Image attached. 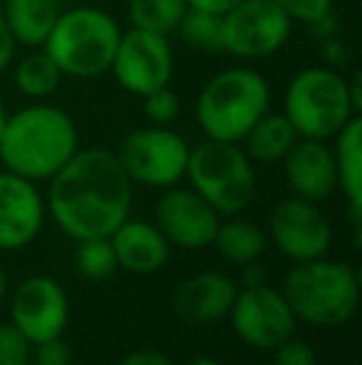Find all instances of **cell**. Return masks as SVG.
<instances>
[{
	"instance_id": "obj_5",
	"label": "cell",
	"mask_w": 362,
	"mask_h": 365,
	"mask_svg": "<svg viewBox=\"0 0 362 365\" xmlns=\"http://www.w3.org/2000/svg\"><path fill=\"white\" fill-rule=\"evenodd\" d=\"M122 28L100 8H68L58 15L43 50L65 77H100L110 73Z\"/></svg>"
},
{
	"instance_id": "obj_39",
	"label": "cell",
	"mask_w": 362,
	"mask_h": 365,
	"mask_svg": "<svg viewBox=\"0 0 362 365\" xmlns=\"http://www.w3.org/2000/svg\"><path fill=\"white\" fill-rule=\"evenodd\" d=\"M0 365H30V361H25V363H0Z\"/></svg>"
},
{
	"instance_id": "obj_30",
	"label": "cell",
	"mask_w": 362,
	"mask_h": 365,
	"mask_svg": "<svg viewBox=\"0 0 362 365\" xmlns=\"http://www.w3.org/2000/svg\"><path fill=\"white\" fill-rule=\"evenodd\" d=\"M273 365H318V358L310 343L288 338L273 351Z\"/></svg>"
},
{
	"instance_id": "obj_19",
	"label": "cell",
	"mask_w": 362,
	"mask_h": 365,
	"mask_svg": "<svg viewBox=\"0 0 362 365\" xmlns=\"http://www.w3.org/2000/svg\"><path fill=\"white\" fill-rule=\"evenodd\" d=\"M335 174L338 189L348 202L350 224H353L355 244H360L362 234V120L353 117L338 135L333 137Z\"/></svg>"
},
{
	"instance_id": "obj_33",
	"label": "cell",
	"mask_w": 362,
	"mask_h": 365,
	"mask_svg": "<svg viewBox=\"0 0 362 365\" xmlns=\"http://www.w3.org/2000/svg\"><path fill=\"white\" fill-rule=\"evenodd\" d=\"M119 365H174V363L159 351H134L122 358Z\"/></svg>"
},
{
	"instance_id": "obj_18",
	"label": "cell",
	"mask_w": 362,
	"mask_h": 365,
	"mask_svg": "<svg viewBox=\"0 0 362 365\" xmlns=\"http://www.w3.org/2000/svg\"><path fill=\"white\" fill-rule=\"evenodd\" d=\"M238 286L231 276L218 271H203L186 279L176 291L174 308L188 323H213L228 318Z\"/></svg>"
},
{
	"instance_id": "obj_25",
	"label": "cell",
	"mask_w": 362,
	"mask_h": 365,
	"mask_svg": "<svg viewBox=\"0 0 362 365\" xmlns=\"http://www.w3.org/2000/svg\"><path fill=\"white\" fill-rule=\"evenodd\" d=\"M181 43L198 53H223V15L188 8L179 28Z\"/></svg>"
},
{
	"instance_id": "obj_12",
	"label": "cell",
	"mask_w": 362,
	"mask_h": 365,
	"mask_svg": "<svg viewBox=\"0 0 362 365\" xmlns=\"http://www.w3.org/2000/svg\"><path fill=\"white\" fill-rule=\"evenodd\" d=\"M70 321V301L63 286L50 276H30L10 301V323L30 346L63 338Z\"/></svg>"
},
{
	"instance_id": "obj_26",
	"label": "cell",
	"mask_w": 362,
	"mask_h": 365,
	"mask_svg": "<svg viewBox=\"0 0 362 365\" xmlns=\"http://www.w3.org/2000/svg\"><path fill=\"white\" fill-rule=\"evenodd\" d=\"M78 244L80 246L78 254H75V264H78V271L85 279L105 281L119 269L110 239H82Z\"/></svg>"
},
{
	"instance_id": "obj_1",
	"label": "cell",
	"mask_w": 362,
	"mask_h": 365,
	"mask_svg": "<svg viewBox=\"0 0 362 365\" xmlns=\"http://www.w3.org/2000/svg\"><path fill=\"white\" fill-rule=\"evenodd\" d=\"M45 212L75 241L110 239L132 212V179L117 152L78 149L50 179Z\"/></svg>"
},
{
	"instance_id": "obj_8",
	"label": "cell",
	"mask_w": 362,
	"mask_h": 365,
	"mask_svg": "<svg viewBox=\"0 0 362 365\" xmlns=\"http://www.w3.org/2000/svg\"><path fill=\"white\" fill-rule=\"evenodd\" d=\"M188 142L169 127H142L124 137L117 159L132 184L169 189L183 179L188 162Z\"/></svg>"
},
{
	"instance_id": "obj_4",
	"label": "cell",
	"mask_w": 362,
	"mask_h": 365,
	"mask_svg": "<svg viewBox=\"0 0 362 365\" xmlns=\"http://www.w3.org/2000/svg\"><path fill=\"white\" fill-rule=\"evenodd\" d=\"M271 110L268 80L253 68H226L203 85L196 100V122L206 140L238 142Z\"/></svg>"
},
{
	"instance_id": "obj_38",
	"label": "cell",
	"mask_w": 362,
	"mask_h": 365,
	"mask_svg": "<svg viewBox=\"0 0 362 365\" xmlns=\"http://www.w3.org/2000/svg\"><path fill=\"white\" fill-rule=\"evenodd\" d=\"M8 115H10V112L5 110L3 100H0V135H3V127H5V120H8Z\"/></svg>"
},
{
	"instance_id": "obj_11",
	"label": "cell",
	"mask_w": 362,
	"mask_h": 365,
	"mask_svg": "<svg viewBox=\"0 0 362 365\" xmlns=\"http://www.w3.org/2000/svg\"><path fill=\"white\" fill-rule=\"evenodd\" d=\"M228 318L236 336L258 351H275L280 343L293 338L298 326L285 296L268 284L243 286L233 298Z\"/></svg>"
},
{
	"instance_id": "obj_16",
	"label": "cell",
	"mask_w": 362,
	"mask_h": 365,
	"mask_svg": "<svg viewBox=\"0 0 362 365\" xmlns=\"http://www.w3.org/2000/svg\"><path fill=\"white\" fill-rule=\"evenodd\" d=\"M285 179L295 197L308 202H325L338 192V174H335L333 147L320 140L300 137L283 159Z\"/></svg>"
},
{
	"instance_id": "obj_20",
	"label": "cell",
	"mask_w": 362,
	"mask_h": 365,
	"mask_svg": "<svg viewBox=\"0 0 362 365\" xmlns=\"http://www.w3.org/2000/svg\"><path fill=\"white\" fill-rule=\"evenodd\" d=\"M3 18L15 43L25 48H43L58 15L63 13L60 0H5Z\"/></svg>"
},
{
	"instance_id": "obj_34",
	"label": "cell",
	"mask_w": 362,
	"mask_h": 365,
	"mask_svg": "<svg viewBox=\"0 0 362 365\" xmlns=\"http://www.w3.org/2000/svg\"><path fill=\"white\" fill-rule=\"evenodd\" d=\"M188 8L196 10H206V13H216V15H226L231 8H236L243 0H186Z\"/></svg>"
},
{
	"instance_id": "obj_28",
	"label": "cell",
	"mask_w": 362,
	"mask_h": 365,
	"mask_svg": "<svg viewBox=\"0 0 362 365\" xmlns=\"http://www.w3.org/2000/svg\"><path fill=\"white\" fill-rule=\"evenodd\" d=\"M142 100H144V115H147V120H149L151 125L169 127L181 112L179 95H176L169 85L149 92V95H144Z\"/></svg>"
},
{
	"instance_id": "obj_36",
	"label": "cell",
	"mask_w": 362,
	"mask_h": 365,
	"mask_svg": "<svg viewBox=\"0 0 362 365\" xmlns=\"http://www.w3.org/2000/svg\"><path fill=\"white\" fill-rule=\"evenodd\" d=\"M183 365H221L216 361V358H208V356H196V358H191V361H186Z\"/></svg>"
},
{
	"instance_id": "obj_10",
	"label": "cell",
	"mask_w": 362,
	"mask_h": 365,
	"mask_svg": "<svg viewBox=\"0 0 362 365\" xmlns=\"http://www.w3.org/2000/svg\"><path fill=\"white\" fill-rule=\"evenodd\" d=\"M110 73L122 90L137 97L166 87L174 75V50L169 38L129 28L117 43Z\"/></svg>"
},
{
	"instance_id": "obj_3",
	"label": "cell",
	"mask_w": 362,
	"mask_h": 365,
	"mask_svg": "<svg viewBox=\"0 0 362 365\" xmlns=\"http://www.w3.org/2000/svg\"><path fill=\"white\" fill-rule=\"evenodd\" d=\"M280 293L295 321L315 328H338L358 313L360 279L350 264L320 256L295 264L285 276Z\"/></svg>"
},
{
	"instance_id": "obj_35",
	"label": "cell",
	"mask_w": 362,
	"mask_h": 365,
	"mask_svg": "<svg viewBox=\"0 0 362 365\" xmlns=\"http://www.w3.org/2000/svg\"><path fill=\"white\" fill-rule=\"evenodd\" d=\"M243 269H246V276H243V286H261V284H266V269H263V266H258V261H256V264L243 266Z\"/></svg>"
},
{
	"instance_id": "obj_13",
	"label": "cell",
	"mask_w": 362,
	"mask_h": 365,
	"mask_svg": "<svg viewBox=\"0 0 362 365\" xmlns=\"http://www.w3.org/2000/svg\"><path fill=\"white\" fill-rule=\"evenodd\" d=\"M268 231L280 254L295 264L328 256L330 244H333V226L328 217L320 212L315 202L300 197L283 199L280 204H275Z\"/></svg>"
},
{
	"instance_id": "obj_27",
	"label": "cell",
	"mask_w": 362,
	"mask_h": 365,
	"mask_svg": "<svg viewBox=\"0 0 362 365\" xmlns=\"http://www.w3.org/2000/svg\"><path fill=\"white\" fill-rule=\"evenodd\" d=\"M293 23L305 25H323L330 23L335 0H273Z\"/></svg>"
},
{
	"instance_id": "obj_37",
	"label": "cell",
	"mask_w": 362,
	"mask_h": 365,
	"mask_svg": "<svg viewBox=\"0 0 362 365\" xmlns=\"http://www.w3.org/2000/svg\"><path fill=\"white\" fill-rule=\"evenodd\" d=\"M5 291H8V279H5V271L0 266V301L5 298Z\"/></svg>"
},
{
	"instance_id": "obj_22",
	"label": "cell",
	"mask_w": 362,
	"mask_h": 365,
	"mask_svg": "<svg viewBox=\"0 0 362 365\" xmlns=\"http://www.w3.org/2000/svg\"><path fill=\"white\" fill-rule=\"evenodd\" d=\"M266 231L256 224V221H248L236 217H228L226 221H221L213 236V244L216 251L223 256L226 261L236 266H248L256 264L258 259L266 251Z\"/></svg>"
},
{
	"instance_id": "obj_9",
	"label": "cell",
	"mask_w": 362,
	"mask_h": 365,
	"mask_svg": "<svg viewBox=\"0 0 362 365\" xmlns=\"http://www.w3.org/2000/svg\"><path fill=\"white\" fill-rule=\"evenodd\" d=\"M293 33V20L273 0H243L223 15V53L261 60L278 53Z\"/></svg>"
},
{
	"instance_id": "obj_15",
	"label": "cell",
	"mask_w": 362,
	"mask_h": 365,
	"mask_svg": "<svg viewBox=\"0 0 362 365\" xmlns=\"http://www.w3.org/2000/svg\"><path fill=\"white\" fill-rule=\"evenodd\" d=\"M45 221V199L38 184L0 172V249L18 251L38 239Z\"/></svg>"
},
{
	"instance_id": "obj_14",
	"label": "cell",
	"mask_w": 362,
	"mask_h": 365,
	"mask_svg": "<svg viewBox=\"0 0 362 365\" xmlns=\"http://www.w3.org/2000/svg\"><path fill=\"white\" fill-rule=\"evenodd\" d=\"M156 226L171 246L198 251L213 244L221 214L191 187H169L156 202Z\"/></svg>"
},
{
	"instance_id": "obj_7",
	"label": "cell",
	"mask_w": 362,
	"mask_h": 365,
	"mask_svg": "<svg viewBox=\"0 0 362 365\" xmlns=\"http://www.w3.org/2000/svg\"><path fill=\"white\" fill-rule=\"evenodd\" d=\"M183 177L221 217L241 214L256 194L253 162L238 142L206 140L191 147Z\"/></svg>"
},
{
	"instance_id": "obj_21",
	"label": "cell",
	"mask_w": 362,
	"mask_h": 365,
	"mask_svg": "<svg viewBox=\"0 0 362 365\" xmlns=\"http://www.w3.org/2000/svg\"><path fill=\"white\" fill-rule=\"evenodd\" d=\"M298 132L288 122L283 112L268 110L241 140L243 152L248 154L251 162L261 164H278L285 159V154L298 142Z\"/></svg>"
},
{
	"instance_id": "obj_17",
	"label": "cell",
	"mask_w": 362,
	"mask_h": 365,
	"mask_svg": "<svg viewBox=\"0 0 362 365\" xmlns=\"http://www.w3.org/2000/svg\"><path fill=\"white\" fill-rule=\"evenodd\" d=\"M117 264L134 276H151L169 261L171 244L164 239L156 224L127 219L110 236Z\"/></svg>"
},
{
	"instance_id": "obj_6",
	"label": "cell",
	"mask_w": 362,
	"mask_h": 365,
	"mask_svg": "<svg viewBox=\"0 0 362 365\" xmlns=\"http://www.w3.org/2000/svg\"><path fill=\"white\" fill-rule=\"evenodd\" d=\"M283 115L303 140L328 142L348 125L353 117L360 115L350 97L348 77L333 68L300 70L288 82L283 102Z\"/></svg>"
},
{
	"instance_id": "obj_23",
	"label": "cell",
	"mask_w": 362,
	"mask_h": 365,
	"mask_svg": "<svg viewBox=\"0 0 362 365\" xmlns=\"http://www.w3.org/2000/svg\"><path fill=\"white\" fill-rule=\"evenodd\" d=\"M63 77L65 75L43 48H30V53L23 55L13 70V82L18 92L30 100H48L60 87Z\"/></svg>"
},
{
	"instance_id": "obj_29",
	"label": "cell",
	"mask_w": 362,
	"mask_h": 365,
	"mask_svg": "<svg viewBox=\"0 0 362 365\" xmlns=\"http://www.w3.org/2000/svg\"><path fill=\"white\" fill-rule=\"evenodd\" d=\"M30 358V343L13 323H0V363H25Z\"/></svg>"
},
{
	"instance_id": "obj_24",
	"label": "cell",
	"mask_w": 362,
	"mask_h": 365,
	"mask_svg": "<svg viewBox=\"0 0 362 365\" xmlns=\"http://www.w3.org/2000/svg\"><path fill=\"white\" fill-rule=\"evenodd\" d=\"M186 10V0H129L127 15H129L132 28L169 35L176 33Z\"/></svg>"
},
{
	"instance_id": "obj_31",
	"label": "cell",
	"mask_w": 362,
	"mask_h": 365,
	"mask_svg": "<svg viewBox=\"0 0 362 365\" xmlns=\"http://www.w3.org/2000/svg\"><path fill=\"white\" fill-rule=\"evenodd\" d=\"M35 365H73V351L63 338H53L35 346Z\"/></svg>"
},
{
	"instance_id": "obj_32",
	"label": "cell",
	"mask_w": 362,
	"mask_h": 365,
	"mask_svg": "<svg viewBox=\"0 0 362 365\" xmlns=\"http://www.w3.org/2000/svg\"><path fill=\"white\" fill-rule=\"evenodd\" d=\"M15 48H18V43H15L13 33H10L8 23H5V18H3V10H0V73H5V70L13 65Z\"/></svg>"
},
{
	"instance_id": "obj_2",
	"label": "cell",
	"mask_w": 362,
	"mask_h": 365,
	"mask_svg": "<svg viewBox=\"0 0 362 365\" xmlns=\"http://www.w3.org/2000/svg\"><path fill=\"white\" fill-rule=\"evenodd\" d=\"M80 149V132L65 110L35 102L8 115L0 135V162L30 182H50Z\"/></svg>"
}]
</instances>
